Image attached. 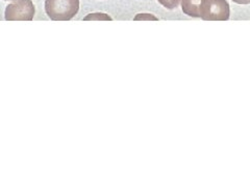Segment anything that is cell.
I'll list each match as a JSON object with an SVG mask.
<instances>
[{
    "label": "cell",
    "mask_w": 250,
    "mask_h": 187,
    "mask_svg": "<svg viewBox=\"0 0 250 187\" xmlns=\"http://www.w3.org/2000/svg\"><path fill=\"white\" fill-rule=\"evenodd\" d=\"M199 14L206 21H226L229 19V4L226 0H202Z\"/></svg>",
    "instance_id": "obj_2"
},
{
    "label": "cell",
    "mask_w": 250,
    "mask_h": 187,
    "mask_svg": "<svg viewBox=\"0 0 250 187\" xmlns=\"http://www.w3.org/2000/svg\"><path fill=\"white\" fill-rule=\"evenodd\" d=\"M90 19H97V20H112L111 17H108V16H105V14H93L91 16H88V17H85L84 20H90Z\"/></svg>",
    "instance_id": "obj_6"
},
{
    "label": "cell",
    "mask_w": 250,
    "mask_h": 187,
    "mask_svg": "<svg viewBox=\"0 0 250 187\" xmlns=\"http://www.w3.org/2000/svg\"><path fill=\"white\" fill-rule=\"evenodd\" d=\"M202 0H182V10L184 14L194 18H200V5Z\"/></svg>",
    "instance_id": "obj_4"
},
{
    "label": "cell",
    "mask_w": 250,
    "mask_h": 187,
    "mask_svg": "<svg viewBox=\"0 0 250 187\" xmlns=\"http://www.w3.org/2000/svg\"><path fill=\"white\" fill-rule=\"evenodd\" d=\"M36 10L31 0H14L5 9L6 21H31Z\"/></svg>",
    "instance_id": "obj_3"
},
{
    "label": "cell",
    "mask_w": 250,
    "mask_h": 187,
    "mask_svg": "<svg viewBox=\"0 0 250 187\" xmlns=\"http://www.w3.org/2000/svg\"><path fill=\"white\" fill-rule=\"evenodd\" d=\"M80 10V0H45V11L53 21L71 20Z\"/></svg>",
    "instance_id": "obj_1"
},
{
    "label": "cell",
    "mask_w": 250,
    "mask_h": 187,
    "mask_svg": "<svg viewBox=\"0 0 250 187\" xmlns=\"http://www.w3.org/2000/svg\"><path fill=\"white\" fill-rule=\"evenodd\" d=\"M233 2H236L238 4H249L250 0H232Z\"/></svg>",
    "instance_id": "obj_7"
},
{
    "label": "cell",
    "mask_w": 250,
    "mask_h": 187,
    "mask_svg": "<svg viewBox=\"0 0 250 187\" xmlns=\"http://www.w3.org/2000/svg\"><path fill=\"white\" fill-rule=\"evenodd\" d=\"M158 1L168 10H173L179 5L181 0H158Z\"/></svg>",
    "instance_id": "obj_5"
}]
</instances>
